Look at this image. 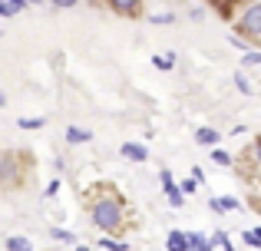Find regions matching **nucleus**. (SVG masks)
I'll return each mask as SVG.
<instances>
[{"mask_svg": "<svg viewBox=\"0 0 261 251\" xmlns=\"http://www.w3.org/2000/svg\"><path fill=\"white\" fill-rule=\"evenodd\" d=\"M83 205H86L89 218H93V225L99 228V232L122 235V232L129 228L126 202H122V195L116 192L113 185H102V182H96L93 188H86V192H83Z\"/></svg>", "mask_w": 261, "mask_h": 251, "instance_id": "1", "label": "nucleus"}, {"mask_svg": "<svg viewBox=\"0 0 261 251\" xmlns=\"http://www.w3.org/2000/svg\"><path fill=\"white\" fill-rule=\"evenodd\" d=\"M33 169H37V162H33V152H27V149L0 152V188L10 195L23 192L33 182Z\"/></svg>", "mask_w": 261, "mask_h": 251, "instance_id": "2", "label": "nucleus"}, {"mask_svg": "<svg viewBox=\"0 0 261 251\" xmlns=\"http://www.w3.org/2000/svg\"><path fill=\"white\" fill-rule=\"evenodd\" d=\"M231 23H235V37L261 46V0H245L235 10Z\"/></svg>", "mask_w": 261, "mask_h": 251, "instance_id": "3", "label": "nucleus"}, {"mask_svg": "<svg viewBox=\"0 0 261 251\" xmlns=\"http://www.w3.org/2000/svg\"><path fill=\"white\" fill-rule=\"evenodd\" d=\"M106 7L116 17H126V20H139L146 13V0H106Z\"/></svg>", "mask_w": 261, "mask_h": 251, "instance_id": "4", "label": "nucleus"}, {"mask_svg": "<svg viewBox=\"0 0 261 251\" xmlns=\"http://www.w3.org/2000/svg\"><path fill=\"white\" fill-rule=\"evenodd\" d=\"M205 4H208V7H212V10H215V13H218V17H225V20H231V17H235V10H238V7H242V4H245V0H205Z\"/></svg>", "mask_w": 261, "mask_h": 251, "instance_id": "5", "label": "nucleus"}, {"mask_svg": "<svg viewBox=\"0 0 261 251\" xmlns=\"http://www.w3.org/2000/svg\"><path fill=\"white\" fill-rule=\"evenodd\" d=\"M122 155H126V159H133V162H146L149 159L146 146H139V142H122Z\"/></svg>", "mask_w": 261, "mask_h": 251, "instance_id": "6", "label": "nucleus"}, {"mask_svg": "<svg viewBox=\"0 0 261 251\" xmlns=\"http://www.w3.org/2000/svg\"><path fill=\"white\" fill-rule=\"evenodd\" d=\"M166 248L169 251H189V232H169Z\"/></svg>", "mask_w": 261, "mask_h": 251, "instance_id": "7", "label": "nucleus"}, {"mask_svg": "<svg viewBox=\"0 0 261 251\" xmlns=\"http://www.w3.org/2000/svg\"><path fill=\"white\" fill-rule=\"evenodd\" d=\"M208 205L215 208V212H235V208H242V202L231 199V195H222V199H212Z\"/></svg>", "mask_w": 261, "mask_h": 251, "instance_id": "8", "label": "nucleus"}, {"mask_svg": "<svg viewBox=\"0 0 261 251\" xmlns=\"http://www.w3.org/2000/svg\"><path fill=\"white\" fill-rule=\"evenodd\" d=\"M218 139H222V132H218V129H198V132H195V142H198V146H218Z\"/></svg>", "mask_w": 261, "mask_h": 251, "instance_id": "9", "label": "nucleus"}, {"mask_svg": "<svg viewBox=\"0 0 261 251\" xmlns=\"http://www.w3.org/2000/svg\"><path fill=\"white\" fill-rule=\"evenodd\" d=\"M93 139V132H89V129H80V126H70L66 129V142H70V146H76V142H89Z\"/></svg>", "mask_w": 261, "mask_h": 251, "instance_id": "10", "label": "nucleus"}, {"mask_svg": "<svg viewBox=\"0 0 261 251\" xmlns=\"http://www.w3.org/2000/svg\"><path fill=\"white\" fill-rule=\"evenodd\" d=\"M242 241L251 245V248H261V228H248V232L242 235Z\"/></svg>", "mask_w": 261, "mask_h": 251, "instance_id": "11", "label": "nucleus"}, {"mask_svg": "<svg viewBox=\"0 0 261 251\" xmlns=\"http://www.w3.org/2000/svg\"><path fill=\"white\" fill-rule=\"evenodd\" d=\"M7 248L10 251H33V245L27 238H17V235H13V238H7Z\"/></svg>", "mask_w": 261, "mask_h": 251, "instance_id": "12", "label": "nucleus"}, {"mask_svg": "<svg viewBox=\"0 0 261 251\" xmlns=\"http://www.w3.org/2000/svg\"><path fill=\"white\" fill-rule=\"evenodd\" d=\"M212 159H215L218 165H225V169H228V165H235V159H231V155L225 152V149H212Z\"/></svg>", "mask_w": 261, "mask_h": 251, "instance_id": "13", "label": "nucleus"}, {"mask_svg": "<svg viewBox=\"0 0 261 251\" xmlns=\"http://www.w3.org/2000/svg\"><path fill=\"white\" fill-rule=\"evenodd\" d=\"M208 241H205V235H198V232H189V251H202Z\"/></svg>", "mask_w": 261, "mask_h": 251, "instance_id": "14", "label": "nucleus"}, {"mask_svg": "<svg viewBox=\"0 0 261 251\" xmlns=\"http://www.w3.org/2000/svg\"><path fill=\"white\" fill-rule=\"evenodd\" d=\"M248 155H251V159H255V165H261V132L255 135V142H251V146H248Z\"/></svg>", "mask_w": 261, "mask_h": 251, "instance_id": "15", "label": "nucleus"}, {"mask_svg": "<svg viewBox=\"0 0 261 251\" xmlns=\"http://www.w3.org/2000/svg\"><path fill=\"white\" fill-rule=\"evenodd\" d=\"M13 13H20V10L10 4V0H0V17H13Z\"/></svg>", "mask_w": 261, "mask_h": 251, "instance_id": "16", "label": "nucleus"}, {"mask_svg": "<svg viewBox=\"0 0 261 251\" xmlns=\"http://www.w3.org/2000/svg\"><path fill=\"white\" fill-rule=\"evenodd\" d=\"M159 179H162V188H166V192H172V188H175L172 172H169V169H162V175H159Z\"/></svg>", "mask_w": 261, "mask_h": 251, "instance_id": "17", "label": "nucleus"}, {"mask_svg": "<svg viewBox=\"0 0 261 251\" xmlns=\"http://www.w3.org/2000/svg\"><path fill=\"white\" fill-rule=\"evenodd\" d=\"M99 248H106V251H126V245H122V241H109V238H102Z\"/></svg>", "mask_w": 261, "mask_h": 251, "instance_id": "18", "label": "nucleus"}, {"mask_svg": "<svg viewBox=\"0 0 261 251\" xmlns=\"http://www.w3.org/2000/svg\"><path fill=\"white\" fill-rule=\"evenodd\" d=\"M43 123H46V119H20L17 126H20V129H40Z\"/></svg>", "mask_w": 261, "mask_h": 251, "instance_id": "19", "label": "nucleus"}, {"mask_svg": "<svg viewBox=\"0 0 261 251\" xmlns=\"http://www.w3.org/2000/svg\"><path fill=\"white\" fill-rule=\"evenodd\" d=\"M242 66H261V53H245Z\"/></svg>", "mask_w": 261, "mask_h": 251, "instance_id": "20", "label": "nucleus"}, {"mask_svg": "<svg viewBox=\"0 0 261 251\" xmlns=\"http://www.w3.org/2000/svg\"><path fill=\"white\" fill-rule=\"evenodd\" d=\"M195 188H198V179H185L182 182V195H192Z\"/></svg>", "mask_w": 261, "mask_h": 251, "instance_id": "21", "label": "nucleus"}, {"mask_svg": "<svg viewBox=\"0 0 261 251\" xmlns=\"http://www.w3.org/2000/svg\"><path fill=\"white\" fill-rule=\"evenodd\" d=\"M152 63L159 66V70H172V57H155Z\"/></svg>", "mask_w": 261, "mask_h": 251, "instance_id": "22", "label": "nucleus"}, {"mask_svg": "<svg viewBox=\"0 0 261 251\" xmlns=\"http://www.w3.org/2000/svg\"><path fill=\"white\" fill-rule=\"evenodd\" d=\"M166 195H169V202H172L175 208L182 205V188H172V192H166Z\"/></svg>", "mask_w": 261, "mask_h": 251, "instance_id": "23", "label": "nucleus"}, {"mask_svg": "<svg viewBox=\"0 0 261 251\" xmlns=\"http://www.w3.org/2000/svg\"><path fill=\"white\" fill-rule=\"evenodd\" d=\"M53 7H60V10H70V7H76L80 0H50Z\"/></svg>", "mask_w": 261, "mask_h": 251, "instance_id": "24", "label": "nucleus"}, {"mask_svg": "<svg viewBox=\"0 0 261 251\" xmlns=\"http://www.w3.org/2000/svg\"><path fill=\"white\" fill-rule=\"evenodd\" d=\"M235 86H238V90H242V93H251V86H248V79H245V76H242V73H238V76H235Z\"/></svg>", "mask_w": 261, "mask_h": 251, "instance_id": "25", "label": "nucleus"}, {"mask_svg": "<svg viewBox=\"0 0 261 251\" xmlns=\"http://www.w3.org/2000/svg\"><path fill=\"white\" fill-rule=\"evenodd\" d=\"M53 238H60V241H73V235H70V232H63V228H53Z\"/></svg>", "mask_w": 261, "mask_h": 251, "instance_id": "26", "label": "nucleus"}, {"mask_svg": "<svg viewBox=\"0 0 261 251\" xmlns=\"http://www.w3.org/2000/svg\"><path fill=\"white\" fill-rule=\"evenodd\" d=\"M172 20H175L172 13H162V17H152V23H172Z\"/></svg>", "mask_w": 261, "mask_h": 251, "instance_id": "27", "label": "nucleus"}, {"mask_svg": "<svg viewBox=\"0 0 261 251\" xmlns=\"http://www.w3.org/2000/svg\"><path fill=\"white\" fill-rule=\"evenodd\" d=\"M4 103H7V96H4V93H0V106H4Z\"/></svg>", "mask_w": 261, "mask_h": 251, "instance_id": "28", "label": "nucleus"}, {"mask_svg": "<svg viewBox=\"0 0 261 251\" xmlns=\"http://www.w3.org/2000/svg\"><path fill=\"white\" fill-rule=\"evenodd\" d=\"M76 251H89V248H83V245H80V248H76Z\"/></svg>", "mask_w": 261, "mask_h": 251, "instance_id": "29", "label": "nucleus"}]
</instances>
